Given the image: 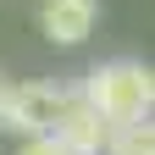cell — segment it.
<instances>
[{
  "mask_svg": "<svg viewBox=\"0 0 155 155\" xmlns=\"http://www.w3.org/2000/svg\"><path fill=\"white\" fill-rule=\"evenodd\" d=\"M105 155H155V122H127V127H111Z\"/></svg>",
  "mask_w": 155,
  "mask_h": 155,
  "instance_id": "5",
  "label": "cell"
},
{
  "mask_svg": "<svg viewBox=\"0 0 155 155\" xmlns=\"http://www.w3.org/2000/svg\"><path fill=\"white\" fill-rule=\"evenodd\" d=\"M94 17H100V0H45L39 28L50 45H83L94 33Z\"/></svg>",
  "mask_w": 155,
  "mask_h": 155,
  "instance_id": "4",
  "label": "cell"
},
{
  "mask_svg": "<svg viewBox=\"0 0 155 155\" xmlns=\"http://www.w3.org/2000/svg\"><path fill=\"white\" fill-rule=\"evenodd\" d=\"M83 100L105 116L111 127H127V122H144L155 111V72L144 61H105L83 78Z\"/></svg>",
  "mask_w": 155,
  "mask_h": 155,
  "instance_id": "1",
  "label": "cell"
},
{
  "mask_svg": "<svg viewBox=\"0 0 155 155\" xmlns=\"http://www.w3.org/2000/svg\"><path fill=\"white\" fill-rule=\"evenodd\" d=\"M72 94L55 83H11V127L17 133H50L61 122Z\"/></svg>",
  "mask_w": 155,
  "mask_h": 155,
  "instance_id": "2",
  "label": "cell"
},
{
  "mask_svg": "<svg viewBox=\"0 0 155 155\" xmlns=\"http://www.w3.org/2000/svg\"><path fill=\"white\" fill-rule=\"evenodd\" d=\"M50 133L61 139V150H67V155H105V139H111V122H105V116L94 111L89 100H67L61 122H55Z\"/></svg>",
  "mask_w": 155,
  "mask_h": 155,
  "instance_id": "3",
  "label": "cell"
},
{
  "mask_svg": "<svg viewBox=\"0 0 155 155\" xmlns=\"http://www.w3.org/2000/svg\"><path fill=\"white\" fill-rule=\"evenodd\" d=\"M17 155H67V150H61V139H55V133H28V144L17 150Z\"/></svg>",
  "mask_w": 155,
  "mask_h": 155,
  "instance_id": "6",
  "label": "cell"
}]
</instances>
